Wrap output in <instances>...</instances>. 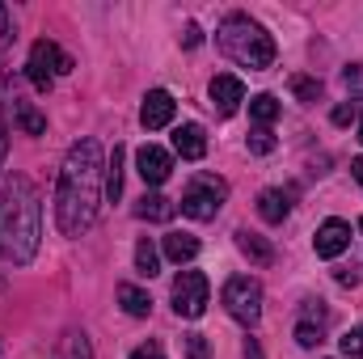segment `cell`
Instances as JSON below:
<instances>
[{
  "label": "cell",
  "mask_w": 363,
  "mask_h": 359,
  "mask_svg": "<svg viewBox=\"0 0 363 359\" xmlns=\"http://www.w3.org/2000/svg\"><path fill=\"white\" fill-rule=\"evenodd\" d=\"M174 211H178V207H174L165 194H144V199H140V207H135V216H140V220H157V224L174 220Z\"/></svg>",
  "instance_id": "16"
},
{
  "label": "cell",
  "mask_w": 363,
  "mask_h": 359,
  "mask_svg": "<svg viewBox=\"0 0 363 359\" xmlns=\"http://www.w3.org/2000/svg\"><path fill=\"white\" fill-rule=\"evenodd\" d=\"M347 245H351V224H342V220H325L317 228V237H313L317 258H338Z\"/></svg>",
  "instance_id": "8"
},
{
  "label": "cell",
  "mask_w": 363,
  "mask_h": 359,
  "mask_svg": "<svg viewBox=\"0 0 363 359\" xmlns=\"http://www.w3.org/2000/svg\"><path fill=\"white\" fill-rule=\"evenodd\" d=\"M118 304H123V313H131V317H148V313H152V296L140 292L135 283H123V287H118Z\"/></svg>",
  "instance_id": "17"
},
{
  "label": "cell",
  "mask_w": 363,
  "mask_h": 359,
  "mask_svg": "<svg viewBox=\"0 0 363 359\" xmlns=\"http://www.w3.org/2000/svg\"><path fill=\"white\" fill-rule=\"evenodd\" d=\"M224 309L228 317H237L241 326H254L262 317V283L250 275H233L224 283Z\"/></svg>",
  "instance_id": "6"
},
{
  "label": "cell",
  "mask_w": 363,
  "mask_h": 359,
  "mask_svg": "<svg viewBox=\"0 0 363 359\" xmlns=\"http://www.w3.org/2000/svg\"><path fill=\"white\" fill-rule=\"evenodd\" d=\"M135 270H140L144 279H152V275L161 270V254H157V245H152L148 237H144V241L135 245Z\"/></svg>",
  "instance_id": "21"
},
{
  "label": "cell",
  "mask_w": 363,
  "mask_h": 359,
  "mask_svg": "<svg viewBox=\"0 0 363 359\" xmlns=\"http://www.w3.org/2000/svg\"><path fill=\"white\" fill-rule=\"evenodd\" d=\"M199 43H203V30H199V26L190 21V26L182 30V47H199Z\"/></svg>",
  "instance_id": "29"
},
{
  "label": "cell",
  "mask_w": 363,
  "mask_h": 359,
  "mask_svg": "<svg viewBox=\"0 0 363 359\" xmlns=\"http://www.w3.org/2000/svg\"><path fill=\"white\" fill-rule=\"evenodd\" d=\"M101 194H106L101 144L93 136H85L68 148L60 182H55V224H60L64 237L89 233L93 220H97V207H101Z\"/></svg>",
  "instance_id": "1"
},
{
  "label": "cell",
  "mask_w": 363,
  "mask_h": 359,
  "mask_svg": "<svg viewBox=\"0 0 363 359\" xmlns=\"http://www.w3.org/2000/svg\"><path fill=\"white\" fill-rule=\"evenodd\" d=\"M64 72H72V55H68V51H60L55 43L38 38V43L30 47V64H26L30 85L47 93V89H51V81H55V77H64Z\"/></svg>",
  "instance_id": "5"
},
{
  "label": "cell",
  "mask_w": 363,
  "mask_h": 359,
  "mask_svg": "<svg viewBox=\"0 0 363 359\" xmlns=\"http://www.w3.org/2000/svg\"><path fill=\"white\" fill-rule=\"evenodd\" d=\"M359 228H363V220H359Z\"/></svg>",
  "instance_id": "38"
},
{
  "label": "cell",
  "mask_w": 363,
  "mask_h": 359,
  "mask_svg": "<svg viewBox=\"0 0 363 359\" xmlns=\"http://www.w3.org/2000/svg\"><path fill=\"white\" fill-rule=\"evenodd\" d=\"M123 161H127V153L114 144V157L106 161V199L110 203H118V194H123Z\"/></svg>",
  "instance_id": "19"
},
{
  "label": "cell",
  "mask_w": 363,
  "mask_h": 359,
  "mask_svg": "<svg viewBox=\"0 0 363 359\" xmlns=\"http://www.w3.org/2000/svg\"><path fill=\"white\" fill-rule=\"evenodd\" d=\"M351 174H355V182L363 186V157H355V161H351Z\"/></svg>",
  "instance_id": "35"
},
{
  "label": "cell",
  "mask_w": 363,
  "mask_h": 359,
  "mask_svg": "<svg viewBox=\"0 0 363 359\" xmlns=\"http://www.w3.org/2000/svg\"><path fill=\"white\" fill-rule=\"evenodd\" d=\"M131 359H165V351H161V343H144L131 351Z\"/></svg>",
  "instance_id": "28"
},
{
  "label": "cell",
  "mask_w": 363,
  "mask_h": 359,
  "mask_svg": "<svg viewBox=\"0 0 363 359\" xmlns=\"http://www.w3.org/2000/svg\"><path fill=\"white\" fill-rule=\"evenodd\" d=\"M207 275L203 270H182L178 279H174V313L178 317H203V309H207Z\"/></svg>",
  "instance_id": "7"
},
{
  "label": "cell",
  "mask_w": 363,
  "mask_h": 359,
  "mask_svg": "<svg viewBox=\"0 0 363 359\" xmlns=\"http://www.w3.org/2000/svg\"><path fill=\"white\" fill-rule=\"evenodd\" d=\"M250 153H258V157L274 153V136H271V127H254V131H250Z\"/></svg>",
  "instance_id": "24"
},
{
  "label": "cell",
  "mask_w": 363,
  "mask_h": 359,
  "mask_svg": "<svg viewBox=\"0 0 363 359\" xmlns=\"http://www.w3.org/2000/svg\"><path fill=\"white\" fill-rule=\"evenodd\" d=\"M342 355L363 359V326H355L351 334H342Z\"/></svg>",
  "instance_id": "26"
},
{
  "label": "cell",
  "mask_w": 363,
  "mask_h": 359,
  "mask_svg": "<svg viewBox=\"0 0 363 359\" xmlns=\"http://www.w3.org/2000/svg\"><path fill=\"white\" fill-rule=\"evenodd\" d=\"M250 114L258 118V127H271L274 118H279V101H274L271 93H258V97H250Z\"/></svg>",
  "instance_id": "22"
},
{
  "label": "cell",
  "mask_w": 363,
  "mask_h": 359,
  "mask_svg": "<svg viewBox=\"0 0 363 359\" xmlns=\"http://www.w3.org/2000/svg\"><path fill=\"white\" fill-rule=\"evenodd\" d=\"M140 123H144L148 131L169 127V123H174V93H165V89L148 93V97H144V106H140Z\"/></svg>",
  "instance_id": "10"
},
{
  "label": "cell",
  "mask_w": 363,
  "mask_h": 359,
  "mask_svg": "<svg viewBox=\"0 0 363 359\" xmlns=\"http://www.w3.org/2000/svg\"><path fill=\"white\" fill-rule=\"evenodd\" d=\"M186 355H190V359H207V355H211L207 338H203V334H190V338H186Z\"/></svg>",
  "instance_id": "27"
},
{
  "label": "cell",
  "mask_w": 363,
  "mask_h": 359,
  "mask_svg": "<svg viewBox=\"0 0 363 359\" xmlns=\"http://www.w3.org/2000/svg\"><path fill=\"white\" fill-rule=\"evenodd\" d=\"M342 81H347L351 89H363V64H355V68H347V72H342Z\"/></svg>",
  "instance_id": "31"
},
{
  "label": "cell",
  "mask_w": 363,
  "mask_h": 359,
  "mask_svg": "<svg viewBox=\"0 0 363 359\" xmlns=\"http://www.w3.org/2000/svg\"><path fill=\"white\" fill-rule=\"evenodd\" d=\"M9 34H13V21H9V13H4V9H0V43H4V38H9Z\"/></svg>",
  "instance_id": "34"
},
{
  "label": "cell",
  "mask_w": 363,
  "mask_h": 359,
  "mask_svg": "<svg viewBox=\"0 0 363 359\" xmlns=\"http://www.w3.org/2000/svg\"><path fill=\"white\" fill-rule=\"evenodd\" d=\"M338 283H342V287H355V283H359V270L351 267V270H338Z\"/></svg>",
  "instance_id": "32"
},
{
  "label": "cell",
  "mask_w": 363,
  "mask_h": 359,
  "mask_svg": "<svg viewBox=\"0 0 363 359\" xmlns=\"http://www.w3.org/2000/svg\"><path fill=\"white\" fill-rule=\"evenodd\" d=\"M194 254H199V237H190V233H169V237H165V258H169V263H190V258H194Z\"/></svg>",
  "instance_id": "18"
},
{
  "label": "cell",
  "mask_w": 363,
  "mask_h": 359,
  "mask_svg": "<svg viewBox=\"0 0 363 359\" xmlns=\"http://www.w3.org/2000/svg\"><path fill=\"white\" fill-rule=\"evenodd\" d=\"M245 359H267V355H262V347H258L254 338H245Z\"/></svg>",
  "instance_id": "33"
},
{
  "label": "cell",
  "mask_w": 363,
  "mask_h": 359,
  "mask_svg": "<svg viewBox=\"0 0 363 359\" xmlns=\"http://www.w3.org/2000/svg\"><path fill=\"white\" fill-rule=\"evenodd\" d=\"M43 237V199L26 174H9L0 190V258L13 267L34 263Z\"/></svg>",
  "instance_id": "2"
},
{
  "label": "cell",
  "mask_w": 363,
  "mask_h": 359,
  "mask_svg": "<svg viewBox=\"0 0 363 359\" xmlns=\"http://www.w3.org/2000/svg\"><path fill=\"white\" fill-rule=\"evenodd\" d=\"M224 199H228V182L216 178V174H199L182 190V216H190V220H216L220 207H224Z\"/></svg>",
  "instance_id": "4"
},
{
  "label": "cell",
  "mask_w": 363,
  "mask_h": 359,
  "mask_svg": "<svg viewBox=\"0 0 363 359\" xmlns=\"http://www.w3.org/2000/svg\"><path fill=\"white\" fill-rule=\"evenodd\" d=\"M60 359H93V343L85 330H68L60 343Z\"/></svg>",
  "instance_id": "20"
},
{
  "label": "cell",
  "mask_w": 363,
  "mask_h": 359,
  "mask_svg": "<svg viewBox=\"0 0 363 359\" xmlns=\"http://www.w3.org/2000/svg\"><path fill=\"white\" fill-rule=\"evenodd\" d=\"M287 85H291V93H296L300 101H317V97H321V81H317V77H291Z\"/></svg>",
  "instance_id": "23"
},
{
  "label": "cell",
  "mask_w": 363,
  "mask_h": 359,
  "mask_svg": "<svg viewBox=\"0 0 363 359\" xmlns=\"http://www.w3.org/2000/svg\"><path fill=\"white\" fill-rule=\"evenodd\" d=\"M351 118H355V101H351V106H347V101H342V106H334V123H338V127H347Z\"/></svg>",
  "instance_id": "30"
},
{
  "label": "cell",
  "mask_w": 363,
  "mask_h": 359,
  "mask_svg": "<svg viewBox=\"0 0 363 359\" xmlns=\"http://www.w3.org/2000/svg\"><path fill=\"white\" fill-rule=\"evenodd\" d=\"M4 148H9V140H4V123H0V170H4Z\"/></svg>",
  "instance_id": "36"
},
{
  "label": "cell",
  "mask_w": 363,
  "mask_h": 359,
  "mask_svg": "<svg viewBox=\"0 0 363 359\" xmlns=\"http://www.w3.org/2000/svg\"><path fill=\"white\" fill-rule=\"evenodd\" d=\"M237 250H241L254 267H271V263H274L271 241H262V237H258V233H250V228H241V233H237Z\"/></svg>",
  "instance_id": "13"
},
{
  "label": "cell",
  "mask_w": 363,
  "mask_h": 359,
  "mask_svg": "<svg viewBox=\"0 0 363 359\" xmlns=\"http://www.w3.org/2000/svg\"><path fill=\"white\" fill-rule=\"evenodd\" d=\"M355 110H363V97H359V106H355ZM359 140H363V123H359Z\"/></svg>",
  "instance_id": "37"
},
{
  "label": "cell",
  "mask_w": 363,
  "mask_h": 359,
  "mask_svg": "<svg viewBox=\"0 0 363 359\" xmlns=\"http://www.w3.org/2000/svg\"><path fill=\"white\" fill-rule=\"evenodd\" d=\"M13 123L26 131V136H43L47 131V118L34 110V101H26V97H13Z\"/></svg>",
  "instance_id": "15"
},
{
  "label": "cell",
  "mask_w": 363,
  "mask_h": 359,
  "mask_svg": "<svg viewBox=\"0 0 363 359\" xmlns=\"http://www.w3.org/2000/svg\"><path fill=\"white\" fill-rule=\"evenodd\" d=\"M245 101V85H241V77H233V72H220L216 81H211V106L228 118V114H237V106Z\"/></svg>",
  "instance_id": "9"
},
{
  "label": "cell",
  "mask_w": 363,
  "mask_h": 359,
  "mask_svg": "<svg viewBox=\"0 0 363 359\" xmlns=\"http://www.w3.org/2000/svg\"><path fill=\"white\" fill-rule=\"evenodd\" d=\"M135 165H140V178L148 182V186H161V182L169 178V170H174V157L165 148H157V144H144L140 157H135Z\"/></svg>",
  "instance_id": "11"
},
{
  "label": "cell",
  "mask_w": 363,
  "mask_h": 359,
  "mask_svg": "<svg viewBox=\"0 0 363 359\" xmlns=\"http://www.w3.org/2000/svg\"><path fill=\"white\" fill-rule=\"evenodd\" d=\"M220 51L250 72H262L274 64V38L245 13H228L220 21Z\"/></svg>",
  "instance_id": "3"
},
{
  "label": "cell",
  "mask_w": 363,
  "mask_h": 359,
  "mask_svg": "<svg viewBox=\"0 0 363 359\" xmlns=\"http://www.w3.org/2000/svg\"><path fill=\"white\" fill-rule=\"evenodd\" d=\"M174 153H178L182 161H203L207 157V136H203L199 123H182L178 131H174Z\"/></svg>",
  "instance_id": "12"
},
{
  "label": "cell",
  "mask_w": 363,
  "mask_h": 359,
  "mask_svg": "<svg viewBox=\"0 0 363 359\" xmlns=\"http://www.w3.org/2000/svg\"><path fill=\"white\" fill-rule=\"evenodd\" d=\"M296 343H300V347H317V343H325V334H321V326L300 321V326H296Z\"/></svg>",
  "instance_id": "25"
},
{
  "label": "cell",
  "mask_w": 363,
  "mask_h": 359,
  "mask_svg": "<svg viewBox=\"0 0 363 359\" xmlns=\"http://www.w3.org/2000/svg\"><path fill=\"white\" fill-rule=\"evenodd\" d=\"M287 211H291V199H287L283 190H262V194H258V216H262L267 224H283Z\"/></svg>",
  "instance_id": "14"
}]
</instances>
